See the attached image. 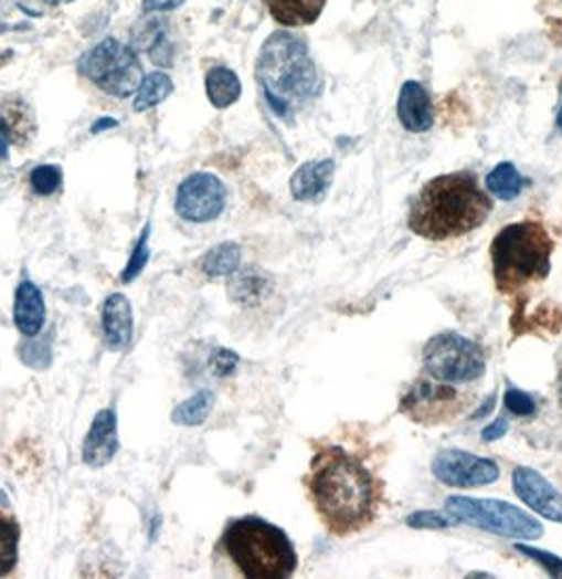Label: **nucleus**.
Masks as SVG:
<instances>
[{
    "label": "nucleus",
    "mask_w": 562,
    "mask_h": 579,
    "mask_svg": "<svg viewBox=\"0 0 562 579\" xmlns=\"http://www.w3.org/2000/svg\"><path fill=\"white\" fill-rule=\"evenodd\" d=\"M311 497L318 514L335 535H351L368 527L379 507V486L360 459L330 446L314 459Z\"/></svg>",
    "instance_id": "obj_1"
},
{
    "label": "nucleus",
    "mask_w": 562,
    "mask_h": 579,
    "mask_svg": "<svg viewBox=\"0 0 562 579\" xmlns=\"http://www.w3.org/2000/svg\"><path fill=\"white\" fill-rule=\"evenodd\" d=\"M492 203L474 173L455 171L430 180L416 194L409 227L418 238L442 242L471 233L489 218Z\"/></svg>",
    "instance_id": "obj_2"
},
{
    "label": "nucleus",
    "mask_w": 562,
    "mask_h": 579,
    "mask_svg": "<svg viewBox=\"0 0 562 579\" xmlns=\"http://www.w3.org/2000/svg\"><path fill=\"white\" fill-rule=\"evenodd\" d=\"M256 74L271 110L282 119H290L296 104L318 96L319 76L309 48L288 32H275L267 39Z\"/></svg>",
    "instance_id": "obj_3"
},
{
    "label": "nucleus",
    "mask_w": 562,
    "mask_h": 579,
    "mask_svg": "<svg viewBox=\"0 0 562 579\" xmlns=\"http://www.w3.org/2000/svg\"><path fill=\"white\" fill-rule=\"evenodd\" d=\"M222 544L247 579L293 578L298 567L290 537L256 516L233 520L222 535Z\"/></svg>",
    "instance_id": "obj_4"
},
{
    "label": "nucleus",
    "mask_w": 562,
    "mask_h": 579,
    "mask_svg": "<svg viewBox=\"0 0 562 579\" xmlns=\"http://www.w3.org/2000/svg\"><path fill=\"white\" fill-rule=\"evenodd\" d=\"M554 242L543 224L522 220L508 224L490 243L495 284L503 294H512L550 273Z\"/></svg>",
    "instance_id": "obj_5"
},
{
    "label": "nucleus",
    "mask_w": 562,
    "mask_h": 579,
    "mask_svg": "<svg viewBox=\"0 0 562 579\" xmlns=\"http://www.w3.org/2000/svg\"><path fill=\"white\" fill-rule=\"evenodd\" d=\"M78 71L108 96L127 97L142 85V66L134 49L104 39L78 60Z\"/></svg>",
    "instance_id": "obj_6"
},
{
    "label": "nucleus",
    "mask_w": 562,
    "mask_h": 579,
    "mask_svg": "<svg viewBox=\"0 0 562 579\" xmlns=\"http://www.w3.org/2000/svg\"><path fill=\"white\" fill-rule=\"evenodd\" d=\"M446 512L483 531L501 535L508 539H539L543 535L541 523L520 507L499 499H471L450 497L446 499Z\"/></svg>",
    "instance_id": "obj_7"
},
{
    "label": "nucleus",
    "mask_w": 562,
    "mask_h": 579,
    "mask_svg": "<svg viewBox=\"0 0 562 579\" xmlns=\"http://www.w3.org/2000/svg\"><path fill=\"white\" fill-rule=\"evenodd\" d=\"M423 366L438 381L474 383L485 375L487 360L478 343L457 333H442L423 347Z\"/></svg>",
    "instance_id": "obj_8"
},
{
    "label": "nucleus",
    "mask_w": 562,
    "mask_h": 579,
    "mask_svg": "<svg viewBox=\"0 0 562 579\" xmlns=\"http://www.w3.org/2000/svg\"><path fill=\"white\" fill-rule=\"evenodd\" d=\"M467 396L434 377L418 379L400 400V411L418 425H441L464 412Z\"/></svg>",
    "instance_id": "obj_9"
},
{
    "label": "nucleus",
    "mask_w": 562,
    "mask_h": 579,
    "mask_svg": "<svg viewBox=\"0 0 562 579\" xmlns=\"http://www.w3.org/2000/svg\"><path fill=\"white\" fill-rule=\"evenodd\" d=\"M226 206V189L221 178L210 171H195L184 178L176 193V212L187 222H212Z\"/></svg>",
    "instance_id": "obj_10"
},
{
    "label": "nucleus",
    "mask_w": 562,
    "mask_h": 579,
    "mask_svg": "<svg viewBox=\"0 0 562 579\" xmlns=\"http://www.w3.org/2000/svg\"><path fill=\"white\" fill-rule=\"evenodd\" d=\"M432 472L442 484L457 488L487 486L499 478V465L492 459L476 457L459 449L438 453L432 463Z\"/></svg>",
    "instance_id": "obj_11"
},
{
    "label": "nucleus",
    "mask_w": 562,
    "mask_h": 579,
    "mask_svg": "<svg viewBox=\"0 0 562 579\" xmlns=\"http://www.w3.org/2000/svg\"><path fill=\"white\" fill-rule=\"evenodd\" d=\"M513 491L524 506L548 520L562 525V495L533 467H516L512 474Z\"/></svg>",
    "instance_id": "obj_12"
},
{
    "label": "nucleus",
    "mask_w": 562,
    "mask_h": 579,
    "mask_svg": "<svg viewBox=\"0 0 562 579\" xmlns=\"http://www.w3.org/2000/svg\"><path fill=\"white\" fill-rule=\"evenodd\" d=\"M119 453V419L113 409H102L83 440L81 459L87 467L99 470Z\"/></svg>",
    "instance_id": "obj_13"
},
{
    "label": "nucleus",
    "mask_w": 562,
    "mask_h": 579,
    "mask_svg": "<svg viewBox=\"0 0 562 579\" xmlns=\"http://www.w3.org/2000/svg\"><path fill=\"white\" fill-rule=\"evenodd\" d=\"M102 330L108 349L123 351L129 347L134 338V309L121 292L106 296L102 305Z\"/></svg>",
    "instance_id": "obj_14"
},
{
    "label": "nucleus",
    "mask_w": 562,
    "mask_h": 579,
    "mask_svg": "<svg viewBox=\"0 0 562 579\" xmlns=\"http://www.w3.org/2000/svg\"><path fill=\"white\" fill-rule=\"evenodd\" d=\"M397 119L406 131L425 134L434 125V106L425 87L416 81H406L397 97Z\"/></svg>",
    "instance_id": "obj_15"
},
{
    "label": "nucleus",
    "mask_w": 562,
    "mask_h": 579,
    "mask_svg": "<svg viewBox=\"0 0 562 579\" xmlns=\"http://www.w3.org/2000/svg\"><path fill=\"white\" fill-rule=\"evenodd\" d=\"M45 317H47V309H45V298H43L41 288L32 284L30 280L20 282V286L15 290V301H13L15 328L24 337H36L41 335L45 326Z\"/></svg>",
    "instance_id": "obj_16"
},
{
    "label": "nucleus",
    "mask_w": 562,
    "mask_h": 579,
    "mask_svg": "<svg viewBox=\"0 0 562 579\" xmlns=\"http://www.w3.org/2000/svg\"><path fill=\"white\" fill-rule=\"evenodd\" d=\"M134 48L148 53V57L157 66H170L173 62V43H171L170 25L161 18H145L131 28Z\"/></svg>",
    "instance_id": "obj_17"
},
{
    "label": "nucleus",
    "mask_w": 562,
    "mask_h": 579,
    "mask_svg": "<svg viewBox=\"0 0 562 579\" xmlns=\"http://www.w3.org/2000/svg\"><path fill=\"white\" fill-rule=\"evenodd\" d=\"M273 290V280L269 273L261 266H245L229 275L226 292L229 298L242 307H258L265 303Z\"/></svg>",
    "instance_id": "obj_18"
},
{
    "label": "nucleus",
    "mask_w": 562,
    "mask_h": 579,
    "mask_svg": "<svg viewBox=\"0 0 562 579\" xmlns=\"http://www.w3.org/2000/svg\"><path fill=\"white\" fill-rule=\"evenodd\" d=\"M335 161L321 159V161H307L294 171L290 180V191L296 201H319L328 193L332 180H335Z\"/></svg>",
    "instance_id": "obj_19"
},
{
    "label": "nucleus",
    "mask_w": 562,
    "mask_h": 579,
    "mask_svg": "<svg viewBox=\"0 0 562 579\" xmlns=\"http://www.w3.org/2000/svg\"><path fill=\"white\" fill-rule=\"evenodd\" d=\"M32 115L22 102H11L0 110V161L9 157V148L24 145L32 134Z\"/></svg>",
    "instance_id": "obj_20"
},
{
    "label": "nucleus",
    "mask_w": 562,
    "mask_h": 579,
    "mask_svg": "<svg viewBox=\"0 0 562 579\" xmlns=\"http://www.w3.org/2000/svg\"><path fill=\"white\" fill-rule=\"evenodd\" d=\"M269 7V13L277 24L288 28H300V25L318 22L326 0H265Z\"/></svg>",
    "instance_id": "obj_21"
},
{
    "label": "nucleus",
    "mask_w": 562,
    "mask_h": 579,
    "mask_svg": "<svg viewBox=\"0 0 562 579\" xmlns=\"http://www.w3.org/2000/svg\"><path fill=\"white\" fill-rule=\"evenodd\" d=\"M205 92L216 108H229L242 96V81L231 69H212L205 76Z\"/></svg>",
    "instance_id": "obj_22"
},
{
    "label": "nucleus",
    "mask_w": 562,
    "mask_h": 579,
    "mask_svg": "<svg viewBox=\"0 0 562 579\" xmlns=\"http://www.w3.org/2000/svg\"><path fill=\"white\" fill-rule=\"evenodd\" d=\"M216 396L210 389H199L189 400L180 402L171 412V423L173 425H184V428H199L205 423L210 412L214 409Z\"/></svg>",
    "instance_id": "obj_23"
},
{
    "label": "nucleus",
    "mask_w": 562,
    "mask_h": 579,
    "mask_svg": "<svg viewBox=\"0 0 562 579\" xmlns=\"http://www.w3.org/2000/svg\"><path fill=\"white\" fill-rule=\"evenodd\" d=\"M240 265H242L240 243L224 242L205 252L201 261V271L210 277H226V275H233Z\"/></svg>",
    "instance_id": "obj_24"
},
{
    "label": "nucleus",
    "mask_w": 562,
    "mask_h": 579,
    "mask_svg": "<svg viewBox=\"0 0 562 579\" xmlns=\"http://www.w3.org/2000/svg\"><path fill=\"white\" fill-rule=\"evenodd\" d=\"M173 92L171 78L166 73H150L147 78L142 81V85L138 87V94L131 102V108L136 113H145L148 108L161 104L163 99H168Z\"/></svg>",
    "instance_id": "obj_25"
},
{
    "label": "nucleus",
    "mask_w": 562,
    "mask_h": 579,
    "mask_svg": "<svg viewBox=\"0 0 562 579\" xmlns=\"http://www.w3.org/2000/svg\"><path fill=\"white\" fill-rule=\"evenodd\" d=\"M524 180L520 176V171L516 169L513 164H499L497 168L490 171L487 176V189L489 193L495 194L501 201H512L518 194L522 193Z\"/></svg>",
    "instance_id": "obj_26"
},
{
    "label": "nucleus",
    "mask_w": 562,
    "mask_h": 579,
    "mask_svg": "<svg viewBox=\"0 0 562 579\" xmlns=\"http://www.w3.org/2000/svg\"><path fill=\"white\" fill-rule=\"evenodd\" d=\"M18 356L28 368L36 372H45L53 362V335H36V337H25L20 347Z\"/></svg>",
    "instance_id": "obj_27"
},
{
    "label": "nucleus",
    "mask_w": 562,
    "mask_h": 579,
    "mask_svg": "<svg viewBox=\"0 0 562 579\" xmlns=\"http://www.w3.org/2000/svg\"><path fill=\"white\" fill-rule=\"evenodd\" d=\"M20 556V527L11 518L0 516V578L9 576Z\"/></svg>",
    "instance_id": "obj_28"
},
{
    "label": "nucleus",
    "mask_w": 562,
    "mask_h": 579,
    "mask_svg": "<svg viewBox=\"0 0 562 579\" xmlns=\"http://www.w3.org/2000/svg\"><path fill=\"white\" fill-rule=\"evenodd\" d=\"M148 235H150V224H147L138 238V243L131 250V256L127 261V265L123 269L121 282L123 284H131L134 280L140 277V273L147 269L148 261H150V248H148Z\"/></svg>",
    "instance_id": "obj_29"
},
{
    "label": "nucleus",
    "mask_w": 562,
    "mask_h": 579,
    "mask_svg": "<svg viewBox=\"0 0 562 579\" xmlns=\"http://www.w3.org/2000/svg\"><path fill=\"white\" fill-rule=\"evenodd\" d=\"M62 180H64V173L60 166H36L30 173V187L36 194H53L60 187H62Z\"/></svg>",
    "instance_id": "obj_30"
},
{
    "label": "nucleus",
    "mask_w": 562,
    "mask_h": 579,
    "mask_svg": "<svg viewBox=\"0 0 562 579\" xmlns=\"http://www.w3.org/2000/svg\"><path fill=\"white\" fill-rule=\"evenodd\" d=\"M406 523L413 529H446V527L457 525V518L448 512L444 514V512H436V509H418L406 518Z\"/></svg>",
    "instance_id": "obj_31"
},
{
    "label": "nucleus",
    "mask_w": 562,
    "mask_h": 579,
    "mask_svg": "<svg viewBox=\"0 0 562 579\" xmlns=\"http://www.w3.org/2000/svg\"><path fill=\"white\" fill-rule=\"evenodd\" d=\"M516 550L541 565L548 571L550 578H562V558H559V556L545 552V550H539V548H533V546H527V544H518Z\"/></svg>",
    "instance_id": "obj_32"
},
{
    "label": "nucleus",
    "mask_w": 562,
    "mask_h": 579,
    "mask_svg": "<svg viewBox=\"0 0 562 579\" xmlns=\"http://www.w3.org/2000/svg\"><path fill=\"white\" fill-rule=\"evenodd\" d=\"M506 409L516 414V417H533L538 411V404L533 400V396H529L527 391L518 389V387H510L503 396Z\"/></svg>",
    "instance_id": "obj_33"
},
{
    "label": "nucleus",
    "mask_w": 562,
    "mask_h": 579,
    "mask_svg": "<svg viewBox=\"0 0 562 579\" xmlns=\"http://www.w3.org/2000/svg\"><path fill=\"white\" fill-rule=\"evenodd\" d=\"M240 356L226 347H219L210 356V370L214 377H231L237 370Z\"/></svg>",
    "instance_id": "obj_34"
},
{
    "label": "nucleus",
    "mask_w": 562,
    "mask_h": 579,
    "mask_svg": "<svg viewBox=\"0 0 562 579\" xmlns=\"http://www.w3.org/2000/svg\"><path fill=\"white\" fill-rule=\"evenodd\" d=\"M506 434H508V421L506 419H497L495 423H490L489 428L483 430V440L492 442V440H499V438H503Z\"/></svg>",
    "instance_id": "obj_35"
},
{
    "label": "nucleus",
    "mask_w": 562,
    "mask_h": 579,
    "mask_svg": "<svg viewBox=\"0 0 562 579\" xmlns=\"http://www.w3.org/2000/svg\"><path fill=\"white\" fill-rule=\"evenodd\" d=\"M184 0H145V11L148 13H161V11H171L178 9Z\"/></svg>",
    "instance_id": "obj_36"
},
{
    "label": "nucleus",
    "mask_w": 562,
    "mask_h": 579,
    "mask_svg": "<svg viewBox=\"0 0 562 579\" xmlns=\"http://www.w3.org/2000/svg\"><path fill=\"white\" fill-rule=\"evenodd\" d=\"M113 127H117V119L104 117V119H99V122L92 125V134H99V131H104V129H113Z\"/></svg>",
    "instance_id": "obj_37"
},
{
    "label": "nucleus",
    "mask_w": 562,
    "mask_h": 579,
    "mask_svg": "<svg viewBox=\"0 0 562 579\" xmlns=\"http://www.w3.org/2000/svg\"><path fill=\"white\" fill-rule=\"evenodd\" d=\"M492 404H495V396H490L489 400L483 404V407H485L483 411H476L474 414H471V417H474V419H480V417H485L487 412L492 411Z\"/></svg>",
    "instance_id": "obj_38"
},
{
    "label": "nucleus",
    "mask_w": 562,
    "mask_h": 579,
    "mask_svg": "<svg viewBox=\"0 0 562 579\" xmlns=\"http://www.w3.org/2000/svg\"><path fill=\"white\" fill-rule=\"evenodd\" d=\"M556 396H559V404L562 407V366L559 370V377H556Z\"/></svg>",
    "instance_id": "obj_39"
},
{
    "label": "nucleus",
    "mask_w": 562,
    "mask_h": 579,
    "mask_svg": "<svg viewBox=\"0 0 562 579\" xmlns=\"http://www.w3.org/2000/svg\"><path fill=\"white\" fill-rule=\"evenodd\" d=\"M45 4H64V2H73V0H41Z\"/></svg>",
    "instance_id": "obj_40"
},
{
    "label": "nucleus",
    "mask_w": 562,
    "mask_h": 579,
    "mask_svg": "<svg viewBox=\"0 0 562 579\" xmlns=\"http://www.w3.org/2000/svg\"><path fill=\"white\" fill-rule=\"evenodd\" d=\"M556 123H559V129L562 131V106L561 110H559V119H556Z\"/></svg>",
    "instance_id": "obj_41"
}]
</instances>
